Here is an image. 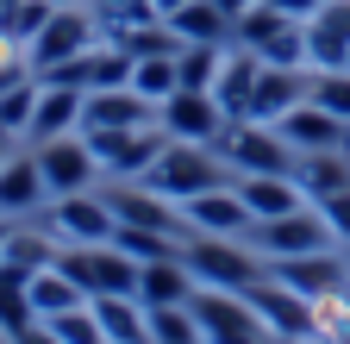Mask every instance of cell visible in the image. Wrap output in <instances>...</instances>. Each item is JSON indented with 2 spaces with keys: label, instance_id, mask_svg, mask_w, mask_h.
<instances>
[{
  "label": "cell",
  "instance_id": "cell-20",
  "mask_svg": "<svg viewBox=\"0 0 350 344\" xmlns=\"http://www.w3.org/2000/svg\"><path fill=\"white\" fill-rule=\"evenodd\" d=\"M194 269L188 256H157V263H138V300L144 307H188L194 300Z\"/></svg>",
  "mask_w": 350,
  "mask_h": 344
},
{
  "label": "cell",
  "instance_id": "cell-8",
  "mask_svg": "<svg viewBox=\"0 0 350 344\" xmlns=\"http://www.w3.org/2000/svg\"><path fill=\"white\" fill-rule=\"evenodd\" d=\"M250 244L262 250V263H275V256H306V250H332L338 232L325 226V213L306 200L294 213H282V220H256L250 226Z\"/></svg>",
  "mask_w": 350,
  "mask_h": 344
},
{
  "label": "cell",
  "instance_id": "cell-11",
  "mask_svg": "<svg viewBox=\"0 0 350 344\" xmlns=\"http://www.w3.org/2000/svg\"><path fill=\"white\" fill-rule=\"evenodd\" d=\"M51 226L63 244H113V232H119V213H113V200H107V188H81V194H63V200H51Z\"/></svg>",
  "mask_w": 350,
  "mask_h": 344
},
{
  "label": "cell",
  "instance_id": "cell-23",
  "mask_svg": "<svg viewBox=\"0 0 350 344\" xmlns=\"http://www.w3.org/2000/svg\"><path fill=\"white\" fill-rule=\"evenodd\" d=\"M88 307L100 313L107 344H157L150 338V307H144L138 294H100V300H88Z\"/></svg>",
  "mask_w": 350,
  "mask_h": 344
},
{
  "label": "cell",
  "instance_id": "cell-42",
  "mask_svg": "<svg viewBox=\"0 0 350 344\" xmlns=\"http://www.w3.org/2000/svg\"><path fill=\"white\" fill-rule=\"evenodd\" d=\"M7 244H13V220H0V263H7Z\"/></svg>",
  "mask_w": 350,
  "mask_h": 344
},
{
  "label": "cell",
  "instance_id": "cell-13",
  "mask_svg": "<svg viewBox=\"0 0 350 344\" xmlns=\"http://www.w3.org/2000/svg\"><path fill=\"white\" fill-rule=\"evenodd\" d=\"M269 276H275L282 288L306 294V300H325V294L350 288V256H344L338 244H332V250H306V256H275Z\"/></svg>",
  "mask_w": 350,
  "mask_h": 344
},
{
  "label": "cell",
  "instance_id": "cell-45",
  "mask_svg": "<svg viewBox=\"0 0 350 344\" xmlns=\"http://www.w3.org/2000/svg\"><path fill=\"white\" fill-rule=\"evenodd\" d=\"M51 7H81V0H51Z\"/></svg>",
  "mask_w": 350,
  "mask_h": 344
},
{
  "label": "cell",
  "instance_id": "cell-30",
  "mask_svg": "<svg viewBox=\"0 0 350 344\" xmlns=\"http://www.w3.org/2000/svg\"><path fill=\"white\" fill-rule=\"evenodd\" d=\"M113 244H119L125 256H138V263H157V256H182V250H188V238L157 232V226H119Z\"/></svg>",
  "mask_w": 350,
  "mask_h": 344
},
{
  "label": "cell",
  "instance_id": "cell-22",
  "mask_svg": "<svg viewBox=\"0 0 350 344\" xmlns=\"http://www.w3.org/2000/svg\"><path fill=\"white\" fill-rule=\"evenodd\" d=\"M256 75H262V57H256L250 44H232V51H226V69H219V81H213V101L226 107V119H244V113H250Z\"/></svg>",
  "mask_w": 350,
  "mask_h": 344
},
{
  "label": "cell",
  "instance_id": "cell-4",
  "mask_svg": "<svg viewBox=\"0 0 350 344\" xmlns=\"http://www.w3.org/2000/svg\"><path fill=\"white\" fill-rule=\"evenodd\" d=\"M57 269L88 300H100V294H138V256H125L119 244H63Z\"/></svg>",
  "mask_w": 350,
  "mask_h": 344
},
{
  "label": "cell",
  "instance_id": "cell-28",
  "mask_svg": "<svg viewBox=\"0 0 350 344\" xmlns=\"http://www.w3.org/2000/svg\"><path fill=\"white\" fill-rule=\"evenodd\" d=\"M81 300H88V294H81V288H75V282H69V276H63L57 263L31 276V307H38V319H57V313L81 307Z\"/></svg>",
  "mask_w": 350,
  "mask_h": 344
},
{
  "label": "cell",
  "instance_id": "cell-32",
  "mask_svg": "<svg viewBox=\"0 0 350 344\" xmlns=\"http://www.w3.org/2000/svg\"><path fill=\"white\" fill-rule=\"evenodd\" d=\"M150 338L157 344H206L200 319H194V300L188 307H150Z\"/></svg>",
  "mask_w": 350,
  "mask_h": 344
},
{
  "label": "cell",
  "instance_id": "cell-5",
  "mask_svg": "<svg viewBox=\"0 0 350 344\" xmlns=\"http://www.w3.org/2000/svg\"><path fill=\"white\" fill-rule=\"evenodd\" d=\"M100 13L88 7H57L51 19H44V31L25 44V57H31V75H44V69H57V63H69V57H81V51H94L100 44Z\"/></svg>",
  "mask_w": 350,
  "mask_h": 344
},
{
  "label": "cell",
  "instance_id": "cell-43",
  "mask_svg": "<svg viewBox=\"0 0 350 344\" xmlns=\"http://www.w3.org/2000/svg\"><path fill=\"white\" fill-rule=\"evenodd\" d=\"M13 157V132H7V125H0V163H7Z\"/></svg>",
  "mask_w": 350,
  "mask_h": 344
},
{
  "label": "cell",
  "instance_id": "cell-25",
  "mask_svg": "<svg viewBox=\"0 0 350 344\" xmlns=\"http://www.w3.org/2000/svg\"><path fill=\"white\" fill-rule=\"evenodd\" d=\"M294 182H300V194L306 200H332V194H344L350 188V150H313V157H300L294 163Z\"/></svg>",
  "mask_w": 350,
  "mask_h": 344
},
{
  "label": "cell",
  "instance_id": "cell-9",
  "mask_svg": "<svg viewBox=\"0 0 350 344\" xmlns=\"http://www.w3.org/2000/svg\"><path fill=\"white\" fill-rule=\"evenodd\" d=\"M88 144H94L107 182H138L157 163V150L169 144V132L163 125H107V132H88Z\"/></svg>",
  "mask_w": 350,
  "mask_h": 344
},
{
  "label": "cell",
  "instance_id": "cell-1",
  "mask_svg": "<svg viewBox=\"0 0 350 344\" xmlns=\"http://www.w3.org/2000/svg\"><path fill=\"white\" fill-rule=\"evenodd\" d=\"M144 188H157L163 200H175V207H188L194 194H206V188H226L232 182V169H226V157H219V144H188V138H169L163 150H157V163L138 176Z\"/></svg>",
  "mask_w": 350,
  "mask_h": 344
},
{
  "label": "cell",
  "instance_id": "cell-36",
  "mask_svg": "<svg viewBox=\"0 0 350 344\" xmlns=\"http://www.w3.org/2000/svg\"><path fill=\"white\" fill-rule=\"evenodd\" d=\"M31 101H38V75L0 94V125H7V132H25V125H31Z\"/></svg>",
  "mask_w": 350,
  "mask_h": 344
},
{
  "label": "cell",
  "instance_id": "cell-10",
  "mask_svg": "<svg viewBox=\"0 0 350 344\" xmlns=\"http://www.w3.org/2000/svg\"><path fill=\"white\" fill-rule=\"evenodd\" d=\"M194 319L206 344H269L250 294H226V288H194Z\"/></svg>",
  "mask_w": 350,
  "mask_h": 344
},
{
  "label": "cell",
  "instance_id": "cell-18",
  "mask_svg": "<svg viewBox=\"0 0 350 344\" xmlns=\"http://www.w3.org/2000/svg\"><path fill=\"white\" fill-rule=\"evenodd\" d=\"M107 125H157V101H144L138 88H94L81 101V132H107Z\"/></svg>",
  "mask_w": 350,
  "mask_h": 344
},
{
  "label": "cell",
  "instance_id": "cell-39",
  "mask_svg": "<svg viewBox=\"0 0 350 344\" xmlns=\"http://www.w3.org/2000/svg\"><path fill=\"white\" fill-rule=\"evenodd\" d=\"M13 344H63V338H57L51 326H44V319H38V326H25V332H19Z\"/></svg>",
  "mask_w": 350,
  "mask_h": 344
},
{
  "label": "cell",
  "instance_id": "cell-29",
  "mask_svg": "<svg viewBox=\"0 0 350 344\" xmlns=\"http://www.w3.org/2000/svg\"><path fill=\"white\" fill-rule=\"evenodd\" d=\"M226 51L232 44H182V51H175V75H182V88H206L213 94L219 69H226Z\"/></svg>",
  "mask_w": 350,
  "mask_h": 344
},
{
  "label": "cell",
  "instance_id": "cell-33",
  "mask_svg": "<svg viewBox=\"0 0 350 344\" xmlns=\"http://www.w3.org/2000/svg\"><path fill=\"white\" fill-rule=\"evenodd\" d=\"M44 326H51L63 344H107V332H100V313L88 307V300H81V307H69V313H57V319H44Z\"/></svg>",
  "mask_w": 350,
  "mask_h": 344
},
{
  "label": "cell",
  "instance_id": "cell-12",
  "mask_svg": "<svg viewBox=\"0 0 350 344\" xmlns=\"http://www.w3.org/2000/svg\"><path fill=\"white\" fill-rule=\"evenodd\" d=\"M157 125L169 138H188V144H219V132H226V107H219L206 88H175L163 107H157Z\"/></svg>",
  "mask_w": 350,
  "mask_h": 344
},
{
  "label": "cell",
  "instance_id": "cell-27",
  "mask_svg": "<svg viewBox=\"0 0 350 344\" xmlns=\"http://www.w3.org/2000/svg\"><path fill=\"white\" fill-rule=\"evenodd\" d=\"M25 326H38V307H31V276L13 269V263H0V332L19 338Z\"/></svg>",
  "mask_w": 350,
  "mask_h": 344
},
{
  "label": "cell",
  "instance_id": "cell-41",
  "mask_svg": "<svg viewBox=\"0 0 350 344\" xmlns=\"http://www.w3.org/2000/svg\"><path fill=\"white\" fill-rule=\"evenodd\" d=\"M213 7H219V13H232V19H238V13H250V7H256V0H213Z\"/></svg>",
  "mask_w": 350,
  "mask_h": 344
},
{
  "label": "cell",
  "instance_id": "cell-16",
  "mask_svg": "<svg viewBox=\"0 0 350 344\" xmlns=\"http://www.w3.org/2000/svg\"><path fill=\"white\" fill-rule=\"evenodd\" d=\"M275 125H282V138H288L300 157H313V150H350V125H344L338 113H325L313 94H306L288 119H275Z\"/></svg>",
  "mask_w": 350,
  "mask_h": 344
},
{
  "label": "cell",
  "instance_id": "cell-44",
  "mask_svg": "<svg viewBox=\"0 0 350 344\" xmlns=\"http://www.w3.org/2000/svg\"><path fill=\"white\" fill-rule=\"evenodd\" d=\"M13 7H19V0H0V19H7V13H13Z\"/></svg>",
  "mask_w": 350,
  "mask_h": 344
},
{
  "label": "cell",
  "instance_id": "cell-3",
  "mask_svg": "<svg viewBox=\"0 0 350 344\" xmlns=\"http://www.w3.org/2000/svg\"><path fill=\"white\" fill-rule=\"evenodd\" d=\"M219 157H226L232 182L238 176H294L300 150L282 138V125H256V119H232L219 132Z\"/></svg>",
  "mask_w": 350,
  "mask_h": 344
},
{
  "label": "cell",
  "instance_id": "cell-7",
  "mask_svg": "<svg viewBox=\"0 0 350 344\" xmlns=\"http://www.w3.org/2000/svg\"><path fill=\"white\" fill-rule=\"evenodd\" d=\"M250 307H256L262 332H269L275 344H319V300L282 288L275 276H262V282L250 288Z\"/></svg>",
  "mask_w": 350,
  "mask_h": 344
},
{
  "label": "cell",
  "instance_id": "cell-21",
  "mask_svg": "<svg viewBox=\"0 0 350 344\" xmlns=\"http://www.w3.org/2000/svg\"><path fill=\"white\" fill-rule=\"evenodd\" d=\"M44 200H51V188H44L38 157H7L0 163V220H25Z\"/></svg>",
  "mask_w": 350,
  "mask_h": 344
},
{
  "label": "cell",
  "instance_id": "cell-35",
  "mask_svg": "<svg viewBox=\"0 0 350 344\" xmlns=\"http://www.w3.org/2000/svg\"><path fill=\"white\" fill-rule=\"evenodd\" d=\"M313 101L350 125V69H313Z\"/></svg>",
  "mask_w": 350,
  "mask_h": 344
},
{
  "label": "cell",
  "instance_id": "cell-2",
  "mask_svg": "<svg viewBox=\"0 0 350 344\" xmlns=\"http://www.w3.org/2000/svg\"><path fill=\"white\" fill-rule=\"evenodd\" d=\"M182 256H188V269H194L200 288H226V294H250L262 276H269V263H262V250L250 238H206V232H194Z\"/></svg>",
  "mask_w": 350,
  "mask_h": 344
},
{
  "label": "cell",
  "instance_id": "cell-15",
  "mask_svg": "<svg viewBox=\"0 0 350 344\" xmlns=\"http://www.w3.org/2000/svg\"><path fill=\"white\" fill-rule=\"evenodd\" d=\"M306 94H313V69H282V63H262L256 88H250V113H244V119L275 125V119H288Z\"/></svg>",
  "mask_w": 350,
  "mask_h": 344
},
{
  "label": "cell",
  "instance_id": "cell-26",
  "mask_svg": "<svg viewBox=\"0 0 350 344\" xmlns=\"http://www.w3.org/2000/svg\"><path fill=\"white\" fill-rule=\"evenodd\" d=\"M169 31L182 44H232V13H219L213 0H182L169 13Z\"/></svg>",
  "mask_w": 350,
  "mask_h": 344
},
{
  "label": "cell",
  "instance_id": "cell-38",
  "mask_svg": "<svg viewBox=\"0 0 350 344\" xmlns=\"http://www.w3.org/2000/svg\"><path fill=\"white\" fill-rule=\"evenodd\" d=\"M269 7H282L288 19H300V25H306V19H313V13L325 7V0H269Z\"/></svg>",
  "mask_w": 350,
  "mask_h": 344
},
{
  "label": "cell",
  "instance_id": "cell-40",
  "mask_svg": "<svg viewBox=\"0 0 350 344\" xmlns=\"http://www.w3.org/2000/svg\"><path fill=\"white\" fill-rule=\"evenodd\" d=\"M88 7H94V13L107 19V13H125V7H138V0H88Z\"/></svg>",
  "mask_w": 350,
  "mask_h": 344
},
{
  "label": "cell",
  "instance_id": "cell-6",
  "mask_svg": "<svg viewBox=\"0 0 350 344\" xmlns=\"http://www.w3.org/2000/svg\"><path fill=\"white\" fill-rule=\"evenodd\" d=\"M31 157H38V169H44V188H51V200L81 194V188H100V182H107V169H100L94 144H88V132L44 138V144H31Z\"/></svg>",
  "mask_w": 350,
  "mask_h": 344
},
{
  "label": "cell",
  "instance_id": "cell-14",
  "mask_svg": "<svg viewBox=\"0 0 350 344\" xmlns=\"http://www.w3.org/2000/svg\"><path fill=\"white\" fill-rule=\"evenodd\" d=\"M182 220H188V238L194 232H206V238H250V207H244V194L226 182V188H206V194H194L188 207H182Z\"/></svg>",
  "mask_w": 350,
  "mask_h": 344
},
{
  "label": "cell",
  "instance_id": "cell-31",
  "mask_svg": "<svg viewBox=\"0 0 350 344\" xmlns=\"http://www.w3.org/2000/svg\"><path fill=\"white\" fill-rule=\"evenodd\" d=\"M131 88H138L144 101H169L175 88H182V75H175V57H138V63H131Z\"/></svg>",
  "mask_w": 350,
  "mask_h": 344
},
{
  "label": "cell",
  "instance_id": "cell-24",
  "mask_svg": "<svg viewBox=\"0 0 350 344\" xmlns=\"http://www.w3.org/2000/svg\"><path fill=\"white\" fill-rule=\"evenodd\" d=\"M232 188L244 194L250 220H282V213L306 207V194H300V182H294V176H238Z\"/></svg>",
  "mask_w": 350,
  "mask_h": 344
},
{
  "label": "cell",
  "instance_id": "cell-37",
  "mask_svg": "<svg viewBox=\"0 0 350 344\" xmlns=\"http://www.w3.org/2000/svg\"><path fill=\"white\" fill-rule=\"evenodd\" d=\"M319 213H325V226L338 232V244H350V188L332 194V200H319Z\"/></svg>",
  "mask_w": 350,
  "mask_h": 344
},
{
  "label": "cell",
  "instance_id": "cell-34",
  "mask_svg": "<svg viewBox=\"0 0 350 344\" xmlns=\"http://www.w3.org/2000/svg\"><path fill=\"white\" fill-rule=\"evenodd\" d=\"M57 7H51V0H19V7L7 13V19H0V38H13V44H31V38L44 31V19H51Z\"/></svg>",
  "mask_w": 350,
  "mask_h": 344
},
{
  "label": "cell",
  "instance_id": "cell-17",
  "mask_svg": "<svg viewBox=\"0 0 350 344\" xmlns=\"http://www.w3.org/2000/svg\"><path fill=\"white\" fill-rule=\"evenodd\" d=\"M306 63L313 69H350V0H325L306 19Z\"/></svg>",
  "mask_w": 350,
  "mask_h": 344
},
{
  "label": "cell",
  "instance_id": "cell-19",
  "mask_svg": "<svg viewBox=\"0 0 350 344\" xmlns=\"http://www.w3.org/2000/svg\"><path fill=\"white\" fill-rule=\"evenodd\" d=\"M81 88H63V81H38V101H31V125L25 138L44 144V138H63V132H81Z\"/></svg>",
  "mask_w": 350,
  "mask_h": 344
}]
</instances>
